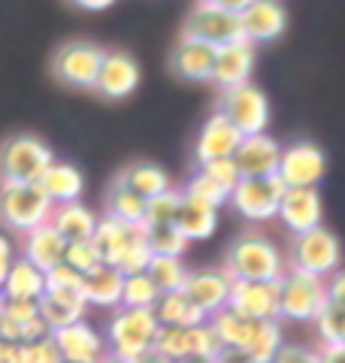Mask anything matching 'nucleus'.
I'll use <instances>...</instances> for the list:
<instances>
[{
    "instance_id": "obj_1",
    "label": "nucleus",
    "mask_w": 345,
    "mask_h": 363,
    "mask_svg": "<svg viewBox=\"0 0 345 363\" xmlns=\"http://www.w3.org/2000/svg\"><path fill=\"white\" fill-rule=\"evenodd\" d=\"M221 269L234 281H279L288 272V264L275 242L263 233H243L227 245Z\"/></svg>"
},
{
    "instance_id": "obj_2",
    "label": "nucleus",
    "mask_w": 345,
    "mask_h": 363,
    "mask_svg": "<svg viewBox=\"0 0 345 363\" xmlns=\"http://www.w3.org/2000/svg\"><path fill=\"white\" fill-rule=\"evenodd\" d=\"M155 330H158V321L152 309H115L106 321L103 342H106L109 354L133 363L136 357L152 351Z\"/></svg>"
},
{
    "instance_id": "obj_3",
    "label": "nucleus",
    "mask_w": 345,
    "mask_h": 363,
    "mask_svg": "<svg viewBox=\"0 0 345 363\" xmlns=\"http://www.w3.org/2000/svg\"><path fill=\"white\" fill-rule=\"evenodd\" d=\"M52 200L43 194L37 182L31 185H16V182H0V221L13 233H31L37 227L49 224Z\"/></svg>"
},
{
    "instance_id": "obj_4",
    "label": "nucleus",
    "mask_w": 345,
    "mask_h": 363,
    "mask_svg": "<svg viewBox=\"0 0 345 363\" xmlns=\"http://www.w3.org/2000/svg\"><path fill=\"white\" fill-rule=\"evenodd\" d=\"M55 161L52 149L33 133H16L0 145V182H16V185H31Z\"/></svg>"
},
{
    "instance_id": "obj_5",
    "label": "nucleus",
    "mask_w": 345,
    "mask_h": 363,
    "mask_svg": "<svg viewBox=\"0 0 345 363\" xmlns=\"http://www.w3.org/2000/svg\"><path fill=\"white\" fill-rule=\"evenodd\" d=\"M221 116L234 124V128L243 136H255V133H267L270 124V100L258 85H236L221 91L215 106Z\"/></svg>"
},
{
    "instance_id": "obj_6",
    "label": "nucleus",
    "mask_w": 345,
    "mask_h": 363,
    "mask_svg": "<svg viewBox=\"0 0 345 363\" xmlns=\"http://www.w3.org/2000/svg\"><path fill=\"white\" fill-rule=\"evenodd\" d=\"M342 264V248L339 240L333 236L324 224L315 230H306L300 236H294L291 242V269L309 272L315 279H327L333 272H339Z\"/></svg>"
},
{
    "instance_id": "obj_7",
    "label": "nucleus",
    "mask_w": 345,
    "mask_h": 363,
    "mask_svg": "<svg viewBox=\"0 0 345 363\" xmlns=\"http://www.w3.org/2000/svg\"><path fill=\"white\" fill-rule=\"evenodd\" d=\"M324 300V279H315L291 267L279 279V318L285 321H315Z\"/></svg>"
},
{
    "instance_id": "obj_8",
    "label": "nucleus",
    "mask_w": 345,
    "mask_h": 363,
    "mask_svg": "<svg viewBox=\"0 0 345 363\" xmlns=\"http://www.w3.org/2000/svg\"><path fill=\"white\" fill-rule=\"evenodd\" d=\"M327 173V155L315 143H294L282 145L275 179L285 188H318Z\"/></svg>"
},
{
    "instance_id": "obj_9",
    "label": "nucleus",
    "mask_w": 345,
    "mask_h": 363,
    "mask_svg": "<svg viewBox=\"0 0 345 363\" xmlns=\"http://www.w3.org/2000/svg\"><path fill=\"white\" fill-rule=\"evenodd\" d=\"M282 194H285V185L275 176L239 179L236 188L230 191L227 203L236 209V215H243L246 221H270V218H275Z\"/></svg>"
},
{
    "instance_id": "obj_10",
    "label": "nucleus",
    "mask_w": 345,
    "mask_h": 363,
    "mask_svg": "<svg viewBox=\"0 0 345 363\" xmlns=\"http://www.w3.org/2000/svg\"><path fill=\"white\" fill-rule=\"evenodd\" d=\"M103 64V49L94 43H67L55 52L52 70L58 76V82H64L67 88H85L91 91L97 82Z\"/></svg>"
},
{
    "instance_id": "obj_11",
    "label": "nucleus",
    "mask_w": 345,
    "mask_h": 363,
    "mask_svg": "<svg viewBox=\"0 0 345 363\" xmlns=\"http://www.w3.org/2000/svg\"><path fill=\"white\" fill-rule=\"evenodd\" d=\"M182 37L188 40H200L206 45H227L243 40V28H239V16L224 13L206 0H197L191 9V16L185 18V28H182Z\"/></svg>"
},
{
    "instance_id": "obj_12",
    "label": "nucleus",
    "mask_w": 345,
    "mask_h": 363,
    "mask_svg": "<svg viewBox=\"0 0 345 363\" xmlns=\"http://www.w3.org/2000/svg\"><path fill=\"white\" fill-rule=\"evenodd\" d=\"M227 309L246 321H279V281H234Z\"/></svg>"
},
{
    "instance_id": "obj_13",
    "label": "nucleus",
    "mask_w": 345,
    "mask_h": 363,
    "mask_svg": "<svg viewBox=\"0 0 345 363\" xmlns=\"http://www.w3.org/2000/svg\"><path fill=\"white\" fill-rule=\"evenodd\" d=\"M230 288H234V279L227 276L221 267H200V269H188L185 276V297L197 306V309L209 318L215 312L227 309V297Z\"/></svg>"
},
{
    "instance_id": "obj_14",
    "label": "nucleus",
    "mask_w": 345,
    "mask_h": 363,
    "mask_svg": "<svg viewBox=\"0 0 345 363\" xmlns=\"http://www.w3.org/2000/svg\"><path fill=\"white\" fill-rule=\"evenodd\" d=\"M275 218L294 236L315 230V227H321V218H324L321 191L318 188H285L279 209H275Z\"/></svg>"
},
{
    "instance_id": "obj_15",
    "label": "nucleus",
    "mask_w": 345,
    "mask_h": 363,
    "mask_svg": "<svg viewBox=\"0 0 345 363\" xmlns=\"http://www.w3.org/2000/svg\"><path fill=\"white\" fill-rule=\"evenodd\" d=\"M251 70H255V45L248 40H236L215 49L209 82H215L218 91H227V88L246 85L251 79Z\"/></svg>"
},
{
    "instance_id": "obj_16",
    "label": "nucleus",
    "mask_w": 345,
    "mask_h": 363,
    "mask_svg": "<svg viewBox=\"0 0 345 363\" xmlns=\"http://www.w3.org/2000/svg\"><path fill=\"white\" fill-rule=\"evenodd\" d=\"M140 85V64L128 52H103V64L97 73V82L91 91H97L106 100H121L136 91Z\"/></svg>"
},
{
    "instance_id": "obj_17",
    "label": "nucleus",
    "mask_w": 345,
    "mask_h": 363,
    "mask_svg": "<svg viewBox=\"0 0 345 363\" xmlns=\"http://www.w3.org/2000/svg\"><path fill=\"white\" fill-rule=\"evenodd\" d=\"M282 155V143L273 140L270 133H255L243 136L239 149L234 152V164L243 179H261V176H275Z\"/></svg>"
},
{
    "instance_id": "obj_18",
    "label": "nucleus",
    "mask_w": 345,
    "mask_h": 363,
    "mask_svg": "<svg viewBox=\"0 0 345 363\" xmlns=\"http://www.w3.org/2000/svg\"><path fill=\"white\" fill-rule=\"evenodd\" d=\"M243 143V133H239L234 124H230L221 112H212L209 118L203 121V128L197 133V143H194V157L197 164H209V161H221V157H234V152Z\"/></svg>"
},
{
    "instance_id": "obj_19",
    "label": "nucleus",
    "mask_w": 345,
    "mask_h": 363,
    "mask_svg": "<svg viewBox=\"0 0 345 363\" xmlns=\"http://www.w3.org/2000/svg\"><path fill=\"white\" fill-rule=\"evenodd\" d=\"M239 28H243V40L255 43H273L279 40L288 28V13L279 0H255L239 13Z\"/></svg>"
},
{
    "instance_id": "obj_20",
    "label": "nucleus",
    "mask_w": 345,
    "mask_h": 363,
    "mask_svg": "<svg viewBox=\"0 0 345 363\" xmlns=\"http://www.w3.org/2000/svg\"><path fill=\"white\" fill-rule=\"evenodd\" d=\"M52 342L61 351L64 363H97L106 354V342H103V336L88 321H76L70 327L55 330Z\"/></svg>"
},
{
    "instance_id": "obj_21",
    "label": "nucleus",
    "mask_w": 345,
    "mask_h": 363,
    "mask_svg": "<svg viewBox=\"0 0 345 363\" xmlns=\"http://www.w3.org/2000/svg\"><path fill=\"white\" fill-rule=\"evenodd\" d=\"M140 240H146V227L143 224H121V221L109 218V215H97V227H94L91 242L97 245L103 264L115 267L121 260V255Z\"/></svg>"
},
{
    "instance_id": "obj_22",
    "label": "nucleus",
    "mask_w": 345,
    "mask_h": 363,
    "mask_svg": "<svg viewBox=\"0 0 345 363\" xmlns=\"http://www.w3.org/2000/svg\"><path fill=\"white\" fill-rule=\"evenodd\" d=\"M121 285H124V276L115 267L109 264H100L97 269H91L82 276V294L85 306H94V309H106L115 312L121 309Z\"/></svg>"
},
{
    "instance_id": "obj_23",
    "label": "nucleus",
    "mask_w": 345,
    "mask_h": 363,
    "mask_svg": "<svg viewBox=\"0 0 345 363\" xmlns=\"http://www.w3.org/2000/svg\"><path fill=\"white\" fill-rule=\"evenodd\" d=\"M40 303V318L45 321V327L55 333L61 327H70L76 321H82L88 306L82 300L79 291H64V288H45V294L37 300Z\"/></svg>"
},
{
    "instance_id": "obj_24",
    "label": "nucleus",
    "mask_w": 345,
    "mask_h": 363,
    "mask_svg": "<svg viewBox=\"0 0 345 363\" xmlns=\"http://www.w3.org/2000/svg\"><path fill=\"white\" fill-rule=\"evenodd\" d=\"M37 185L43 188V194L52 200V206H67V203H79V197H82V191H85V179L79 173V167L67 164V161H52Z\"/></svg>"
},
{
    "instance_id": "obj_25",
    "label": "nucleus",
    "mask_w": 345,
    "mask_h": 363,
    "mask_svg": "<svg viewBox=\"0 0 345 363\" xmlns=\"http://www.w3.org/2000/svg\"><path fill=\"white\" fill-rule=\"evenodd\" d=\"M212 61H215V45H206L200 40L182 37L172 49V70L188 82H209L212 79Z\"/></svg>"
},
{
    "instance_id": "obj_26",
    "label": "nucleus",
    "mask_w": 345,
    "mask_h": 363,
    "mask_svg": "<svg viewBox=\"0 0 345 363\" xmlns=\"http://www.w3.org/2000/svg\"><path fill=\"white\" fill-rule=\"evenodd\" d=\"M64 248H67V242L55 233V227L52 224H43V227H37V230L25 233L21 257H25L28 264H33L37 269L49 272L52 267H58L64 260Z\"/></svg>"
},
{
    "instance_id": "obj_27",
    "label": "nucleus",
    "mask_w": 345,
    "mask_h": 363,
    "mask_svg": "<svg viewBox=\"0 0 345 363\" xmlns=\"http://www.w3.org/2000/svg\"><path fill=\"white\" fill-rule=\"evenodd\" d=\"M45 294V272L28 264L25 257H16L6 269V279L0 285L4 300H40Z\"/></svg>"
},
{
    "instance_id": "obj_28",
    "label": "nucleus",
    "mask_w": 345,
    "mask_h": 363,
    "mask_svg": "<svg viewBox=\"0 0 345 363\" xmlns=\"http://www.w3.org/2000/svg\"><path fill=\"white\" fill-rule=\"evenodd\" d=\"M155 321L160 327H182V330H188V327H197L203 321H209L197 306H194L188 297H185V291H167V294H160L158 303H155Z\"/></svg>"
},
{
    "instance_id": "obj_29",
    "label": "nucleus",
    "mask_w": 345,
    "mask_h": 363,
    "mask_svg": "<svg viewBox=\"0 0 345 363\" xmlns=\"http://www.w3.org/2000/svg\"><path fill=\"white\" fill-rule=\"evenodd\" d=\"M49 224L55 227V233L64 242H79V240H91L97 227V215L91 212L82 203H67V206H55Z\"/></svg>"
},
{
    "instance_id": "obj_30",
    "label": "nucleus",
    "mask_w": 345,
    "mask_h": 363,
    "mask_svg": "<svg viewBox=\"0 0 345 363\" xmlns=\"http://www.w3.org/2000/svg\"><path fill=\"white\" fill-rule=\"evenodd\" d=\"M176 230L185 236L188 242L209 240V236L218 230V209L182 194V206H179V215H176Z\"/></svg>"
},
{
    "instance_id": "obj_31",
    "label": "nucleus",
    "mask_w": 345,
    "mask_h": 363,
    "mask_svg": "<svg viewBox=\"0 0 345 363\" xmlns=\"http://www.w3.org/2000/svg\"><path fill=\"white\" fill-rule=\"evenodd\" d=\"M103 209H106L109 218L121 221V224H143L146 200L140 194H133L121 179H115L106 191V197H103Z\"/></svg>"
},
{
    "instance_id": "obj_32",
    "label": "nucleus",
    "mask_w": 345,
    "mask_h": 363,
    "mask_svg": "<svg viewBox=\"0 0 345 363\" xmlns=\"http://www.w3.org/2000/svg\"><path fill=\"white\" fill-rule=\"evenodd\" d=\"M119 179L133 191V194H140L143 200H148V197L160 194V191L172 188V182H170V176H167V169H164V167H158V164H148V161H136V164H131L128 169H121Z\"/></svg>"
},
{
    "instance_id": "obj_33",
    "label": "nucleus",
    "mask_w": 345,
    "mask_h": 363,
    "mask_svg": "<svg viewBox=\"0 0 345 363\" xmlns=\"http://www.w3.org/2000/svg\"><path fill=\"white\" fill-rule=\"evenodd\" d=\"M285 345V330L279 321H258L251 327V336L246 342V357L251 363H273L279 348Z\"/></svg>"
},
{
    "instance_id": "obj_34",
    "label": "nucleus",
    "mask_w": 345,
    "mask_h": 363,
    "mask_svg": "<svg viewBox=\"0 0 345 363\" xmlns=\"http://www.w3.org/2000/svg\"><path fill=\"white\" fill-rule=\"evenodd\" d=\"M209 327H212V333H215V339H218V345L221 348H239L243 351L246 342H248V336H251L255 321H246L243 315L221 309V312L209 315Z\"/></svg>"
},
{
    "instance_id": "obj_35",
    "label": "nucleus",
    "mask_w": 345,
    "mask_h": 363,
    "mask_svg": "<svg viewBox=\"0 0 345 363\" xmlns=\"http://www.w3.org/2000/svg\"><path fill=\"white\" fill-rule=\"evenodd\" d=\"M146 245L152 257H182L191 242L176 230V224H155L146 227Z\"/></svg>"
},
{
    "instance_id": "obj_36",
    "label": "nucleus",
    "mask_w": 345,
    "mask_h": 363,
    "mask_svg": "<svg viewBox=\"0 0 345 363\" xmlns=\"http://www.w3.org/2000/svg\"><path fill=\"white\" fill-rule=\"evenodd\" d=\"M160 291L155 281L148 279V272H136V276H124L121 285V309H155Z\"/></svg>"
},
{
    "instance_id": "obj_37",
    "label": "nucleus",
    "mask_w": 345,
    "mask_h": 363,
    "mask_svg": "<svg viewBox=\"0 0 345 363\" xmlns=\"http://www.w3.org/2000/svg\"><path fill=\"white\" fill-rule=\"evenodd\" d=\"M315 324L324 345H345V303L324 300L315 315Z\"/></svg>"
},
{
    "instance_id": "obj_38",
    "label": "nucleus",
    "mask_w": 345,
    "mask_h": 363,
    "mask_svg": "<svg viewBox=\"0 0 345 363\" xmlns=\"http://www.w3.org/2000/svg\"><path fill=\"white\" fill-rule=\"evenodd\" d=\"M146 272H148V279L155 281V288L160 294H167V291H182L188 267L182 264V257H152Z\"/></svg>"
},
{
    "instance_id": "obj_39",
    "label": "nucleus",
    "mask_w": 345,
    "mask_h": 363,
    "mask_svg": "<svg viewBox=\"0 0 345 363\" xmlns=\"http://www.w3.org/2000/svg\"><path fill=\"white\" fill-rule=\"evenodd\" d=\"M182 206V188H167L160 194L146 200V215H143V227H155V224H176V215Z\"/></svg>"
},
{
    "instance_id": "obj_40",
    "label": "nucleus",
    "mask_w": 345,
    "mask_h": 363,
    "mask_svg": "<svg viewBox=\"0 0 345 363\" xmlns=\"http://www.w3.org/2000/svg\"><path fill=\"white\" fill-rule=\"evenodd\" d=\"M182 194L197 200V203H206V206H212V209H221L230 197V191H224L218 182H212L206 173H200V169H194L191 179L185 182V188H182Z\"/></svg>"
},
{
    "instance_id": "obj_41",
    "label": "nucleus",
    "mask_w": 345,
    "mask_h": 363,
    "mask_svg": "<svg viewBox=\"0 0 345 363\" xmlns=\"http://www.w3.org/2000/svg\"><path fill=\"white\" fill-rule=\"evenodd\" d=\"M152 354L164 357L170 363H179L188 357V339H185V330L182 327H160L155 330V339H152Z\"/></svg>"
},
{
    "instance_id": "obj_42",
    "label": "nucleus",
    "mask_w": 345,
    "mask_h": 363,
    "mask_svg": "<svg viewBox=\"0 0 345 363\" xmlns=\"http://www.w3.org/2000/svg\"><path fill=\"white\" fill-rule=\"evenodd\" d=\"M61 264H67L70 269H76L79 276H85V272L97 269V267L103 264V257H100L97 245L91 242V240H79V242H67Z\"/></svg>"
},
{
    "instance_id": "obj_43",
    "label": "nucleus",
    "mask_w": 345,
    "mask_h": 363,
    "mask_svg": "<svg viewBox=\"0 0 345 363\" xmlns=\"http://www.w3.org/2000/svg\"><path fill=\"white\" fill-rule=\"evenodd\" d=\"M185 339H188V357H215L218 351H221V345H218L209 321H203L197 327H188Z\"/></svg>"
},
{
    "instance_id": "obj_44",
    "label": "nucleus",
    "mask_w": 345,
    "mask_h": 363,
    "mask_svg": "<svg viewBox=\"0 0 345 363\" xmlns=\"http://www.w3.org/2000/svg\"><path fill=\"white\" fill-rule=\"evenodd\" d=\"M200 173H206L212 182H218L224 191H234L236 188V182L243 179L239 176V169L234 164V157H221V161H209V164H197Z\"/></svg>"
},
{
    "instance_id": "obj_45",
    "label": "nucleus",
    "mask_w": 345,
    "mask_h": 363,
    "mask_svg": "<svg viewBox=\"0 0 345 363\" xmlns=\"http://www.w3.org/2000/svg\"><path fill=\"white\" fill-rule=\"evenodd\" d=\"M148 260H152V252H148L146 240H140V242L131 245L128 252L121 255V260L115 264V269H119L121 276H136V272H146L148 269Z\"/></svg>"
},
{
    "instance_id": "obj_46",
    "label": "nucleus",
    "mask_w": 345,
    "mask_h": 363,
    "mask_svg": "<svg viewBox=\"0 0 345 363\" xmlns=\"http://www.w3.org/2000/svg\"><path fill=\"white\" fill-rule=\"evenodd\" d=\"M45 288H64V291H79L82 288V276L67 264H58L45 272Z\"/></svg>"
},
{
    "instance_id": "obj_47",
    "label": "nucleus",
    "mask_w": 345,
    "mask_h": 363,
    "mask_svg": "<svg viewBox=\"0 0 345 363\" xmlns=\"http://www.w3.org/2000/svg\"><path fill=\"white\" fill-rule=\"evenodd\" d=\"M4 318L16 324H28L40 318V303L37 300H4Z\"/></svg>"
},
{
    "instance_id": "obj_48",
    "label": "nucleus",
    "mask_w": 345,
    "mask_h": 363,
    "mask_svg": "<svg viewBox=\"0 0 345 363\" xmlns=\"http://www.w3.org/2000/svg\"><path fill=\"white\" fill-rule=\"evenodd\" d=\"M273 363H318V357H315V348L285 342V345L279 348V354H275Z\"/></svg>"
},
{
    "instance_id": "obj_49",
    "label": "nucleus",
    "mask_w": 345,
    "mask_h": 363,
    "mask_svg": "<svg viewBox=\"0 0 345 363\" xmlns=\"http://www.w3.org/2000/svg\"><path fill=\"white\" fill-rule=\"evenodd\" d=\"M31 363H64L61 351L52 342V336L40 339V342H31Z\"/></svg>"
},
{
    "instance_id": "obj_50",
    "label": "nucleus",
    "mask_w": 345,
    "mask_h": 363,
    "mask_svg": "<svg viewBox=\"0 0 345 363\" xmlns=\"http://www.w3.org/2000/svg\"><path fill=\"white\" fill-rule=\"evenodd\" d=\"M45 336H52V330L45 327V321L43 318H33V321H28V324H21V342H40V339H45Z\"/></svg>"
},
{
    "instance_id": "obj_51",
    "label": "nucleus",
    "mask_w": 345,
    "mask_h": 363,
    "mask_svg": "<svg viewBox=\"0 0 345 363\" xmlns=\"http://www.w3.org/2000/svg\"><path fill=\"white\" fill-rule=\"evenodd\" d=\"M315 357L318 363H345V345H324L315 348Z\"/></svg>"
},
{
    "instance_id": "obj_52",
    "label": "nucleus",
    "mask_w": 345,
    "mask_h": 363,
    "mask_svg": "<svg viewBox=\"0 0 345 363\" xmlns=\"http://www.w3.org/2000/svg\"><path fill=\"white\" fill-rule=\"evenodd\" d=\"M6 363H31V345L28 342H9L6 345Z\"/></svg>"
},
{
    "instance_id": "obj_53",
    "label": "nucleus",
    "mask_w": 345,
    "mask_h": 363,
    "mask_svg": "<svg viewBox=\"0 0 345 363\" xmlns=\"http://www.w3.org/2000/svg\"><path fill=\"white\" fill-rule=\"evenodd\" d=\"M16 260V252H13V242L6 240V236H0V285H4V279H6V269L9 264Z\"/></svg>"
},
{
    "instance_id": "obj_54",
    "label": "nucleus",
    "mask_w": 345,
    "mask_h": 363,
    "mask_svg": "<svg viewBox=\"0 0 345 363\" xmlns=\"http://www.w3.org/2000/svg\"><path fill=\"white\" fill-rule=\"evenodd\" d=\"M212 360H215V363H251V360L246 357V351H239V348H221Z\"/></svg>"
},
{
    "instance_id": "obj_55",
    "label": "nucleus",
    "mask_w": 345,
    "mask_h": 363,
    "mask_svg": "<svg viewBox=\"0 0 345 363\" xmlns=\"http://www.w3.org/2000/svg\"><path fill=\"white\" fill-rule=\"evenodd\" d=\"M206 4H212V6H218V9H224V13L239 16L248 4H255V0H206Z\"/></svg>"
},
{
    "instance_id": "obj_56",
    "label": "nucleus",
    "mask_w": 345,
    "mask_h": 363,
    "mask_svg": "<svg viewBox=\"0 0 345 363\" xmlns=\"http://www.w3.org/2000/svg\"><path fill=\"white\" fill-rule=\"evenodd\" d=\"M70 4L85 9V13H103V9H109L115 0H70Z\"/></svg>"
},
{
    "instance_id": "obj_57",
    "label": "nucleus",
    "mask_w": 345,
    "mask_h": 363,
    "mask_svg": "<svg viewBox=\"0 0 345 363\" xmlns=\"http://www.w3.org/2000/svg\"><path fill=\"white\" fill-rule=\"evenodd\" d=\"M133 363H170V360H164V357H158V354H152V351H148V354H143V357H136Z\"/></svg>"
},
{
    "instance_id": "obj_58",
    "label": "nucleus",
    "mask_w": 345,
    "mask_h": 363,
    "mask_svg": "<svg viewBox=\"0 0 345 363\" xmlns=\"http://www.w3.org/2000/svg\"><path fill=\"white\" fill-rule=\"evenodd\" d=\"M97 363H128V360H121V357H115V354H109V351H106V354H103Z\"/></svg>"
},
{
    "instance_id": "obj_59",
    "label": "nucleus",
    "mask_w": 345,
    "mask_h": 363,
    "mask_svg": "<svg viewBox=\"0 0 345 363\" xmlns=\"http://www.w3.org/2000/svg\"><path fill=\"white\" fill-rule=\"evenodd\" d=\"M179 363H215L212 357H185V360H179Z\"/></svg>"
},
{
    "instance_id": "obj_60",
    "label": "nucleus",
    "mask_w": 345,
    "mask_h": 363,
    "mask_svg": "<svg viewBox=\"0 0 345 363\" xmlns=\"http://www.w3.org/2000/svg\"><path fill=\"white\" fill-rule=\"evenodd\" d=\"M0 363H6V342H0Z\"/></svg>"
},
{
    "instance_id": "obj_61",
    "label": "nucleus",
    "mask_w": 345,
    "mask_h": 363,
    "mask_svg": "<svg viewBox=\"0 0 345 363\" xmlns=\"http://www.w3.org/2000/svg\"><path fill=\"white\" fill-rule=\"evenodd\" d=\"M0 318H4V297H0Z\"/></svg>"
}]
</instances>
